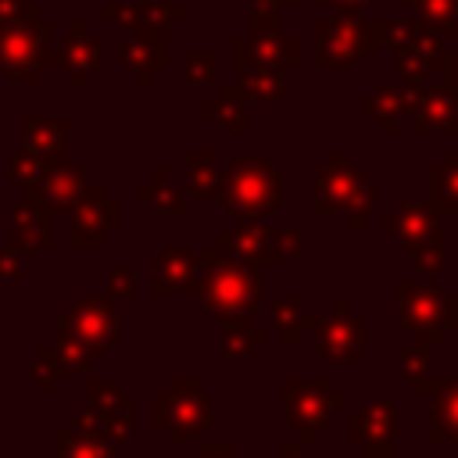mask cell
Segmentation results:
<instances>
[{
  "mask_svg": "<svg viewBox=\"0 0 458 458\" xmlns=\"http://www.w3.org/2000/svg\"><path fill=\"white\" fill-rule=\"evenodd\" d=\"M200 279H197V297L215 318H254L265 304V283L258 265L236 261L222 254L215 243L204 247L200 254Z\"/></svg>",
  "mask_w": 458,
  "mask_h": 458,
  "instance_id": "1",
  "label": "cell"
},
{
  "mask_svg": "<svg viewBox=\"0 0 458 458\" xmlns=\"http://www.w3.org/2000/svg\"><path fill=\"white\" fill-rule=\"evenodd\" d=\"M215 200L236 222H265L283 208V172L265 154H236L222 168Z\"/></svg>",
  "mask_w": 458,
  "mask_h": 458,
  "instance_id": "2",
  "label": "cell"
},
{
  "mask_svg": "<svg viewBox=\"0 0 458 458\" xmlns=\"http://www.w3.org/2000/svg\"><path fill=\"white\" fill-rule=\"evenodd\" d=\"M333 211H347V233H361L379 211L376 182L351 165L347 150H333L315 175V215L326 218Z\"/></svg>",
  "mask_w": 458,
  "mask_h": 458,
  "instance_id": "3",
  "label": "cell"
},
{
  "mask_svg": "<svg viewBox=\"0 0 458 458\" xmlns=\"http://www.w3.org/2000/svg\"><path fill=\"white\" fill-rule=\"evenodd\" d=\"M397 326L415 347H444L451 333H458V297L444 293L437 283L408 276L397 283Z\"/></svg>",
  "mask_w": 458,
  "mask_h": 458,
  "instance_id": "4",
  "label": "cell"
},
{
  "mask_svg": "<svg viewBox=\"0 0 458 458\" xmlns=\"http://www.w3.org/2000/svg\"><path fill=\"white\" fill-rule=\"evenodd\" d=\"M379 229L397 236L401 247L411 254L415 279L437 283L447 272V233L440 225V215H433L426 204L401 197L394 215H379Z\"/></svg>",
  "mask_w": 458,
  "mask_h": 458,
  "instance_id": "5",
  "label": "cell"
},
{
  "mask_svg": "<svg viewBox=\"0 0 458 458\" xmlns=\"http://www.w3.org/2000/svg\"><path fill=\"white\" fill-rule=\"evenodd\" d=\"M150 419L157 429H165L168 444H193L215 419V397L197 376H175L161 394H154Z\"/></svg>",
  "mask_w": 458,
  "mask_h": 458,
  "instance_id": "6",
  "label": "cell"
},
{
  "mask_svg": "<svg viewBox=\"0 0 458 458\" xmlns=\"http://www.w3.org/2000/svg\"><path fill=\"white\" fill-rule=\"evenodd\" d=\"M383 50V18L340 14L315 21V64L322 72L358 68L365 57Z\"/></svg>",
  "mask_w": 458,
  "mask_h": 458,
  "instance_id": "7",
  "label": "cell"
},
{
  "mask_svg": "<svg viewBox=\"0 0 458 458\" xmlns=\"http://www.w3.org/2000/svg\"><path fill=\"white\" fill-rule=\"evenodd\" d=\"M54 36L57 21L54 18H21V21H4L0 25V72L11 82L36 86L39 72L54 68Z\"/></svg>",
  "mask_w": 458,
  "mask_h": 458,
  "instance_id": "8",
  "label": "cell"
},
{
  "mask_svg": "<svg viewBox=\"0 0 458 458\" xmlns=\"http://www.w3.org/2000/svg\"><path fill=\"white\" fill-rule=\"evenodd\" d=\"M383 50L394 54L397 75L408 86L426 82L429 72L447 64L451 47L444 43V36L429 25H422L419 18H404V21H383Z\"/></svg>",
  "mask_w": 458,
  "mask_h": 458,
  "instance_id": "9",
  "label": "cell"
},
{
  "mask_svg": "<svg viewBox=\"0 0 458 458\" xmlns=\"http://www.w3.org/2000/svg\"><path fill=\"white\" fill-rule=\"evenodd\" d=\"M351 397L333 386L329 376L318 379H283V419L297 429V444L308 447L318 440V429L336 415L347 411Z\"/></svg>",
  "mask_w": 458,
  "mask_h": 458,
  "instance_id": "10",
  "label": "cell"
},
{
  "mask_svg": "<svg viewBox=\"0 0 458 458\" xmlns=\"http://www.w3.org/2000/svg\"><path fill=\"white\" fill-rule=\"evenodd\" d=\"M315 354L329 365H361L365 361V315L351 308L344 293L333 297L329 311L315 315Z\"/></svg>",
  "mask_w": 458,
  "mask_h": 458,
  "instance_id": "11",
  "label": "cell"
},
{
  "mask_svg": "<svg viewBox=\"0 0 458 458\" xmlns=\"http://www.w3.org/2000/svg\"><path fill=\"white\" fill-rule=\"evenodd\" d=\"M397 401L386 394H369L361 404L347 408V440L361 458H397Z\"/></svg>",
  "mask_w": 458,
  "mask_h": 458,
  "instance_id": "12",
  "label": "cell"
},
{
  "mask_svg": "<svg viewBox=\"0 0 458 458\" xmlns=\"http://www.w3.org/2000/svg\"><path fill=\"white\" fill-rule=\"evenodd\" d=\"M97 358H100V354H97L86 340H79L75 333H68V329L57 326V336H54L50 344H43V347L36 351V358L25 365V376L36 383V390H39L43 397H50L61 379L82 376Z\"/></svg>",
  "mask_w": 458,
  "mask_h": 458,
  "instance_id": "13",
  "label": "cell"
},
{
  "mask_svg": "<svg viewBox=\"0 0 458 458\" xmlns=\"http://www.w3.org/2000/svg\"><path fill=\"white\" fill-rule=\"evenodd\" d=\"M64 218H68V243L75 250H100L104 240L122 229V200L107 197L104 182L89 179V186Z\"/></svg>",
  "mask_w": 458,
  "mask_h": 458,
  "instance_id": "14",
  "label": "cell"
},
{
  "mask_svg": "<svg viewBox=\"0 0 458 458\" xmlns=\"http://www.w3.org/2000/svg\"><path fill=\"white\" fill-rule=\"evenodd\" d=\"M247 25H250L247 39H250V50H254L258 61L276 64V68H283V72L301 68V43L283 32L279 4H272V0H250Z\"/></svg>",
  "mask_w": 458,
  "mask_h": 458,
  "instance_id": "15",
  "label": "cell"
},
{
  "mask_svg": "<svg viewBox=\"0 0 458 458\" xmlns=\"http://www.w3.org/2000/svg\"><path fill=\"white\" fill-rule=\"evenodd\" d=\"M4 243L18 250H50L57 243V215L29 186H21V200L7 204Z\"/></svg>",
  "mask_w": 458,
  "mask_h": 458,
  "instance_id": "16",
  "label": "cell"
},
{
  "mask_svg": "<svg viewBox=\"0 0 458 458\" xmlns=\"http://www.w3.org/2000/svg\"><path fill=\"white\" fill-rule=\"evenodd\" d=\"M61 329L86 340L100 358L122 344V315L111 297H79L61 315Z\"/></svg>",
  "mask_w": 458,
  "mask_h": 458,
  "instance_id": "17",
  "label": "cell"
},
{
  "mask_svg": "<svg viewBox=\"0 0 458 458\" xmlns=\"http://www.w3.org/2000/svg\"><path fill=\"white\" fill-rule=\"evenodd\" d=\"M136 394L122 390L118 383H107V379H89L86 383V411L97 415L100 429L114 440V444H129L136 440V429H132V419H136Z\"/></svg>",
  "mask_w": 458,
  "mask_h": 458,
  "instance_id": "18",
  "label": "cell"
},
{
  "mask_svg": "<svg viewBox=\"0 0 458 458\" xmlns=\"http://www.w3.org/2000/svg\"><path fill=\"white\" fill-rule=\"evenodd\" d=\"M54 68H61L72 86H86L89 75L104 68V36H93L86 18H75L68 32L54 39Z\"/></svg>",
  "mask_w": 458,
  "mask_h": 458,
  "instance_id": "19",
  "label": "cell"
},
{
  "mask_svg": "<svg viewBox=\"0 0 458 458\" xmlns=\"http://www.w3.org/2000/svg\"><path fill=\"white\" fill-rule=\"evenodd\" d=\"M408 129L411 136H458V89H451L447 82H419L415 97H411V111H408Z\"/></svg>",
  "mask_w": 458,
  "mask_h": 458,
  "instance_id": "20",
  "label": "cell"
},
{
  "mask_svg": "<svg viewBox=\"0 0 458 458\" xmlns=\"http://www.w3.org/2000/svg\"><path fill=\"white\" fill-rule=\"evenodd\" d=\"M100 18L118 25L122 32H168L186 18V4L179 0H107L100 4Z\"/></svg>",
  "mask_w": 458,
  "mask_h": 458,
  "instance_id": "21",
  "label": "cell"
},
{
  "mask_svg": "<svg viewBox=\"0 0 458 458\" xmlns=\"http://www.w3.org/2000/svg\"><path fill=\"white\" fill-rule=\"evenodd\" d=\"M21 186H29L54 215H68L75 208V200L82 197V190L89 186V172L82 165H72L68 154H61L54 161H47L43 172L36 179L21 182Z\"/></svg>",
  "mask_w": 458,
  "mask_h": 458,
  "instance_id": "22",
  "label": "cell"
},
{
  "mask_svg": "<svg viewBox=\"0 0 458 458\" xmlns=\"http://www.w3.org/2000/svg\"><path fill=\"white\" fill-rule=\"evenodd\" d=\"M233 68H236V86L243 89L247 104H272V100H279L286 93L283 68L258 61L247 36H236L233 39Z\"/></svg>",
  "mask_w": 458,
  "mask_h": 458,
  "instance_id": "23",
  "label": "cell"
},
{
  "mask_svg": "<svg viewBox=\"0 0 458 458\" xmlns=\"http://www.w3.org/2000/svg\"><path fill=\"white\" fill-rule=\"evenodd\" d=\"M150 297L154 301H168L175 293H186V297H197V279H200V258L197 250H186V247H165L154 254L150 261Z\"/></svg>",
  "mask_w": 458,
  "mask_h": 458,
  "instance_id": "24",
  "label": "cell"
},
{
  "mask_svg": "<svg viewBox=\"0 0 458 458\" xmlns=\"http://www.w3.org/2000/svg\"><path fill=\"white\" fill-rule=\"evenodd\" d=\"M54 458H118V444L100 429L93 411H79L54 429Z\"/></svg>",
  "mask_w": 458,
  "mask_h": 458,
  "instance_id": "25",
  "label": "cell"
},
{
  "mask_svg": "<svg viewBox=\"0 0 458 458\" xmlns=\"http://www.w3.org/2000/svg\"><path fill=\"white\" fill-rule=\"evenodd\" d=\"M118 61L140 86H150L157 72L172 64V43L168 32H125L118 43Z\"/></svg>",
  "mask_w": 458,
  "mask_h": 458,
  "instance_id": "26",
  "label": "cell"
},
{
  "mask_svg": "<svg viewBox=\"0 0 458 458\" xmlns=\"http://www.w3.org/2000/svg\"><path fill=\"white\" fill-rule=\"evenodd\" d=\"M411 97H415V86L408 82H379L365 93L361 111L379 125L383 136H394L411 111Z\"/></svg>",
  "mask_w": 458,
  "mask_h": 458,
  "instance_id": "27",
  "label": "cell"
},
{
  "mask_svg": "<svg viewBox=\"0 0 458 458\" xmlns=\"http://www.w3.org/2000/svg\"><path fill=\"white\" fill-rule=\"evenodd\" d=\"M200 118L215 122L218 129L233 136H250V114H247V97L236 82H215V97L200 104Z\"/></svg>",
  "mask_w": 458,
  "mask_h": 458,
  "instance_id": "28",
  "label": "cell"
},
{
  "mask_svg": "<svg viewBox=\"0 0 458 458\" xmlns=\"http://www.w3.org/2000/svg\"><path fill=\"white\" fill-rule=\"evenodd\" d=\"M215 326H218V354H222V361L247 365L268 344V329H258L247 318H215Z\"/></svg>",
  "mask_w": 458,
  "mask_h": 458,
  "instance_id": "29",
  "label": "cell"
},
{
  "mask_svg": "<svg viewBox=\"0 0 458 458\" xmlns=\"http://www.w3.org/2000/svg\"><path fill=\"white\" fill-rule=\"evenodd\" d=\"M429 444H458V379L429 383Z\"/></svg>",
  "mask_w": 458,
  "mask_h": 458,
  "instance_id": "30",
  "label": "cell"
},
{
  "mask_svg": "<svg viewBox=\"0 0 458 458\" xmlns=\"http://www.w3.org/2000/svg\"><path fill=\"white\" fill-rule=\"evenodd\" d=\"M268 236L272 233L261 222H236L233 229H222L215 236V247L229 258H236V261H247V265L261 268L265 258H268Z\"/></svg>",
  "mask_w": 458,
  "mask_h": 458,
  "instance_id": "31",
  "label": "cell"
},
{
  "mask_svg": "<svg viewBox=\"0 0 458 458\" xmlns=\"http://www.w3.org/2000/svg\"><path fill=\"white\" fill-rule=\"evenodd\" d=\"M68 132H72L68 118H25L21 122V150L47 157V161L61 157V154H68Z\"/></svg>",
  "mask_w": 458,
  "mask_h": 458,
  "instance_id": "32",
  "label": "cell"
},
{
  "mask_svg": "<svg viewBox=\"0 0 458 458\" xmlns=\"http://www.w3.org/2000/svg\"><path fill=\"white\" fill-rule=\"evenodd\" d=\"M426 208L433 215H458V147L426 172Z\"/></svg>",
  "mask_w": 458,
  "mask_h": 458,
  "instance_id": "33",
  "label": "cell"
},
{
  "mask_svg": "<svg viewBox=\"0 0 458 458\" xmlns=\"http://www.w3.org/2000/svg\"><path fill=\"white\" fill-rule=\"evenodd\" d=\"M136 197L147 200V208L161 218H182L186 215V193L172 182V172L165 165H154L147 182H136Z\"/></svg>",
  "mask_w": 458,
  "mask_h": 458,
  "instance_id": "34",
  "label": "cell"
},
{
  "mask_svg": "<svg viewBox=\"0 0 458 458\" xmlns=\"http://www.w3.org/2000/svg\"><path fill=\"white\" fill-rule=\"evenodd\" d=\"M218 179H222L218 150H186L182 154V186L190 197H200V200L215 197Z\"/></svg>",
  "mask_w": 458,
  "mask_h": 458,
  "instance_id": "35",
  "label": "cell"
},
{
  "mask_svg": "<svg viewBox=\"0 0 458 458\" xmlns=\"http://www.w3.org/2000/svg\"><path fill=\"white\" fill-rule=\"evenodd\" d=\"M268 318H272L283 347H297L301 344V333H308L315 326V315L304 311L297 297H272L268 301Z\"/></svg>",
  "mask_w": 458,
  "mask_h": 458,
  "instance_id": "36",
  "label": "cell"
},
{
  "mask_svg": "<svg viewBox=\"0 0 458 458\" xmlns=\"http://www.w3.org/2000/svg\"><path fill=\"white\" fill-rule=\"evenodd\" d=\"M394 372H397V379H404L415 394H429V383H433V376H429V351L426 347H401L397 351V361H394Z\"/></svg>",
  "mask_w": 458,
  "mask_h": 458,
  "instance_id": "37",
  "label": "cell"
},
{
  "mask_svg": "<svg viewBox=\"0 0 458 458\" xmlns=\"http://www.w3.org/2000/svg\"><path fill=\"white\" fill-rule=\"evenodd\" d=\"M411 11H415L411 18H419L422 25L437 29V32H444L447 25L458 21V0H415Z\"/></svg>",
  "mask_w": 458,
  "mask_h": 458,
  "instance_id": "38",
  "label": "cell"
},
{
  "mask_svg": "<svg viewBox=\"0 0 458 458\" xmlns=\"http://www.w3.org/2000/svg\"><path fill=\"white\" fill-rule=\"evenodd\" d=\"M215 72H218L215 50H193L182 61V82L186 86H208V82H215Z\"/></svg>",
  "mask_w": 458,
  "mask_h": 458,
  "instance_id": "39",
  "label": "cell"
},
{
  "mask_svg": "<svg viewBox=\"0 0 458 458\" xmlns=\"http://www.w3.org/2000/svg\"><path fill=\"white\" fill-rule=\"evenodd\" d=\"M54 161V157H50ZM43 165H47V157H36V154H29V150H11L7 154V172H4V179L7 182H29V179H36L39 172H43Z\"/></svg>",
  "mask_w": 458,
  "mask_h": 458,
  "instance_id": "40",
  "label": "cell"
},
{
  "mask_svg": "<svg viewBox=\"0 0 458 458\" xmlns=\"http://www.w3.org/2000/svg\"><path fill=\"white\" fill-rule=\"evenodd\" d=\"M301 258V236L290 233V229H279L268 236V258L265 265H286V261H297Z\"/></svg>",
  "mask_w": 458,
  "mask_h": 458,
  "instance_id": "41",
  "label": "cell"
},
{
  "mask_svg": "<svg viewBox=\"0 0 458 458\" xmlns=\"http://www.w3.org/2000/svg\"><path fill=\"white\" fill-rule=\"evenodd\" d=\"M104 279H107V297H132V283H136V268L132 265H107L104 268Z\"/></svg>",
  "mask_w": 458,
  "mask_h": 458,
  "instance_id": "42",
  "label": "cell"
},
{
  "mask_svg": "<svg viewBox=\"0 0 458 458\" xmlns=\"http://www.w3.org/2000/svg\"><path fill=\"white\" fill-rule=\"evenodd\" d=\"M0 279L4 283H21V250L11 243H0Z\"/></svg>",
  "mask_w": 458,
  "mask_h": 458,
  "instance_id": "43",
  "label": "cell"
},
{
  "mask_svg": "<svg viewBox=\"0 0 458 458\" xmlns=\"http://www.w3.org/2000/svg\"><path fill=\"white\" fill-rule=\"evenodd\" d=\"M43 14L36 0H0V25L4 21H21V18H36Z\"/></svg>",
  "mask_w": 458,
  "mask_h": 458,
  "instance_id": "44",
  "label": "cell"
},
{
  "mask_svg": "<svg viewBox=\"0 0 458 458\" xmlns=\"http://www.w3.org/2000/svg\"><path fill=\"white\" fill-rule=\"evenodd\" d=\"M197 458H240V454H236V447H233L229 440H215V444L208 440V444L200 447V454H197Z\"/></svg>",
  "mask_w": 458,
  "mask_h": 458,
  "instance_id": "45",
  "label": "cell"
},
{
  "mask_svg": "<svg viewBox=\"0 0 458 458\" xmlns=\"http://www.w3.org/2000/svg\"><path fill=\"white\" fill-rule=\"evenodd\" d=\"M318 4H326V7H336L340 14H361L365 7H372V4H379V0H318Z\"/></svg>",
  "mask_w": 458,
  "mask_h": 458,
  "instance_id": "46",
  "label": "cell"
},
{
  "mask_svg": "<svg viewBox=\"0 0 458 458\" xmlns=\"http://www.w3.org/2000/svg\"><path fill=\"white\" fill-rule=\"evenodd\" d=\"M444 82H447L451 89H458V47L447 54V64H444Z\"/></svg>",
  "mask_w": 458,
  "mask_h": 458,
  "instance_id": "47",
  "label": "cell"
},
{
  "mask_svg": "<svg viewBox=\"0 0 458 458\" xmlns=\"http://www.w3.org/2000/svg\"><path fill=\"white\" fill-rule=\"evenodd\" d=\"M279 458H301V444H297V440L283 444V447H279Z\"/></svg>",
  "mask_w": 458,
  "mask_h": 458,
  "instance_id": "48",
  "label": "cell"
},
{
  "mask_svg": "<svg viewBox=\"0 0 458 458\" xmlns=\"http://www.w3.org/2000/svg\"><path fill=\"white\" fill-rule=\"evenodd\" d=\"M440 36H444V39H458V21H454V25H447Z\"/></svg>",
  "mask_w": 458,
  "mask_h": 458,
  "instance_id": "49",
  "label": "cell"
},
{
  "mask_svg": "<svg viewBox=\"0 0 458 458\" xmlns=\"http://www.w3.org/2000/svg\"><path fill=\"white\" fill-rule=\"evenodd\" d=\"M394 4H397V7H411L415 0H394Z\"/></svg>",
  "mask_w": 458,
  "mask_h": 458,
  "instance_id": "50",
  "label": "cell"
}]
</instances>
